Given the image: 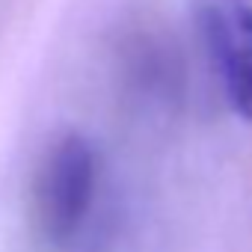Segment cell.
Here are the masks:
<instances>
[{"instance_id": "obj_2", "label": "cell", "mask_w": 252, "mask_h": 252, "mask_svg": "<svg viewBox=\"0 0 252 252\" xmlns=\"http://www.w3.org/2000/svg\"><path fill=\"white\" fill-rule=\"evenodd\" d=\"M196 21L231 107L252 122V3L196 0Z\"/></svg>"}, {"instance_id": "obj_1", "label": "cell", "mask_w": 252, "mask_h": 252, "mask_svg": "<svg viewBox=\"0 0 252 252\" xmlns=\"http://www.w3.org/2000/svg\"><path fill=\"white\" fill-rule=\"evenodd\" d=\"M95 184L98 155L83 134L68 131L45 149L33 175L30 211L36 234L48 249L74 243L92 208Z\"/></svg>"}]
</instances>
